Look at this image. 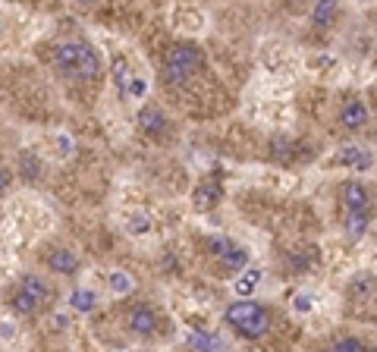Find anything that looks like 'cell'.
I'll return each mask as SVG.
<instances>
[{"instance_id": "cell-7", "label": "cell", "mask_w": 377, "mask_h": 352, "mask_svg": "<svg viewBox=\"0 0 377 352\" xmlns=\"http://www.w3.org/2000/svg\"><path fill=\"white\" fill-rule=\"evenodd\" d=\"M368 120H371V110H368L365 101L359 98H349L339 104V126L349 129V132H359L368 126Z\"/></svg>"}, {"instance_id": "cell-31", "label": "cell", "mask_w": 377, "mask_h": 352, "mask_svg": "<svg viewBox=\"0 0 377 352\" xmlns=\"http://www.w3.org/2000/svg\"><path fill=\"white\" fill-rule=\"evenodd\" d=\"M10 182H13V173L0 167V195H6V189H10Z\"/></svg>"}, {"instance_id": "cell-12", "label": "cell", "mask_w": 377, "mask_h": 352, "mask_svg": "<svg viewBox=\"0 0 377 352\" xmlns=\"http://www.w3.org/2000/svg\"><path fill=\"white\" fill-rule=\"evenodd\" d=\"M267 154H271V160H277V164H293L296 142L286 136V132H274L271 142H267Z\"/></svg>"}, {"instance_id": "cell-4", "label": "cell", "mask_w": 377, "mask_h": 352, "mask_svg": "<svg viewBox=\"0 0 377 352\" xmlns=\"http://www.w3.org/2000/svg\"><path fill=\"white\" fill-rule=\"evenodd\" d=\"M208 246H211L214 258L220 261V268L230 270V274H242V270L249 268V248L245 246H236V242L227 236H214Z\"/></svg>"}, {"instance_id": "cell-11", "label": "cell", "mask_w": 377, "mask_h": 352, "mask_svg": "<svg viewBox=\"0 0 377 352\" xmlns=\"http://www.w3.org/2000/svg\"><path fill=\"white\" fill-rule=\"evenodd\" d=\"M45 261H47V268L60 277H76L79 274V255L69 252V248H50V252L45 255Z\"/></svg>"}, {"instance_id": "cell-5", "label": "cell", "mask_w": 377, "mask_h": 352, "mask_svg": "<svg viewBox=\"0 0 377 352\" xmlns=\"http://www.w3.org/2000/svg\"><path fill=\"white\" fill-rule=\"evenodd\" d=\"M126 327H129V334L139 336V340H151V336L161 330V318H157V312L148 302H135L126 314Z\"/></svg>"}, {"instance_id": "cell-6", "label": "cell", "mask_w": 377, "mask_h": 352, "mask_svg": "<svg viewBox=\"0 0 377 352\" xmlns=\"http://www.w3.org/2000/svg\"><path fill=\"white\" fill-rule=\"evenodd\" d=\"M339 195H343V214H368L371 211V189L361 180L343 182Z\"/></svg>"}, {"instance_id": "cell-9", "label": "cell", "mask_w": 377, "mask_h": 352, "mask_svg": "<svg viewBox=\"0 0 377 352\" xmlns=\"http://www.w3.org/2000/svg\"><path fill=\"white\" fill-rule=\"evenodd\" d=\"M220 202H223V186L217 180H201L198 186H195V192H192L195 211H211Z\"/></svg>"}, {"instance_id": "cell-15", "label": "cell", "mask_w": 377, "mask_h": 352, "mask_svg": "<svg viewBox=\"0 0 377 352\" xmlns=\"http://www.w3.org/2000/svg\"><path fill=\"white\" fill-rule=\"evenodd\" d=\"M67 302L72 305V312H82V314H91L94 308H98V292L94 290H85V286H76V290L69 292Z\"/></svg>"}, {"instance_id": "cell-17", "label": "cell", "mask_w": 377, "mask_h": 352, "mask_svg": "<svg viewBox=\"0 0 377 352\" xmlns=\"http://www.w3.org/2000/svg\"><path fill=\"white\" fill-rule=\"evenodd\" d=\"M6 305H10V312L13 314H35L38 312V302H35L32 296H28V292L23 290V286H16V290L10 292V299H6Z\"/></svg>"}, {"instance_id": "cell-8", "label": "cell", "mask_w": 377, "mask_h": 352, "mask_svg": "<svg viewBox=\"0 0 377 352\" xmlns=\"http://www.w3.org/2000/svg\"><path fill=\"white\" fill-rule=\"evenodd\" d=\"M333 164L349 167V170H368L374 164V154L368 148H361V145H343L337 151V158H333Z\"/></svg>"}, {"instance_id": "cell-26", "label": "cell", "mask_w": 377, "mask_h": 352, "mask_svg": "<svg viewBox=\"0 0 377 352\" xmlns=\"http://www.w3.org/2000/svg\"><path fill=\"white\" fill-rule=\"evenodd\" d=\"M19 176H23L26 182H35V180L41 176V164H38V160H35L28 151L19 154Z\"/></svg>"}, {"instance_id": "cell-24", "label": "cell", "mask_w": 377, "mask_h": 352, "mask_svg": "<svg viewBox=\"0 0 377 352\" xmlns=\"http://www.w3.org/2000/svg\"><path fill=\"white\" fill-rule=\"evenodd\" d=\"M123 226H126L129 236H148V233H151V217L148 214H139V211H133V214H126Z\"/></svg>"}, {"instance_id": "cell-10", "label": "cell", "mask_w": 377, "mask_h": 352, "mask_svg": "<svg viewBox=\"0 0 377 352\" xmlns=\"http://www.w3.org/2000/svg\"><path fill=\"white\" fill-rule=\"evenodd\" d=\"M135 123H139L142 132H148V136H164L167 126H170V120H167V114L157 104H145L139 114H135Z\"/></svg>"}, {"instance_id": "cell-13", "label": "cell", "mask_w": 377, "mask_h": 352, "mask_svg": "<svg viewBox=\"0 0 377 352\" xmlns=\"http://www.w3.org/2000/svg\"><path fill=\"white\" fill-rule=\"evenodd\" d=\"M374 290H377V280L371 274H355L352 280H349V299L352 302H368V299L374 296Z\"/></svg>"}, {"instance_id": "cell-20", "label": "cell", "mask_w": 377, "mask_h": 352, "mask_svg": "<svg viewBox=\"0 0 377 352\" xmlns=\"http://www.w3.org/2000/svg\"><path fill=\"white\" fill-rule=\"evenodd\" d=\"M173 22H176L179 28H186V32H198V28L205 26V16H201L198 10H188V6H176Z\"/></svg>"}, {"instance_id": "cell-32", "label": "cell", "mask_w": 377, "mask_h": 352, "mask_svg": "<svg viewBox=\"0 0 377 352\" xmlns=\"http://www.w3.org/2000/svg\"><path fill=\"white\" fill-rule=\"evenodd\" d=\"M0 336H6V340H10V336H16V327H10V324H0Z\"/></svg>"}, {"instance_id": "cell-25", "label": "cell", "mask_w": 377, "mask_h": 352, "mask_svg": "<svg viewBox=\"0 0 377 352\" xmlns=\"http://www.w3.org/2000/svg\"><path fill=\"white\" fill-rule=\"evenodd\" d=\"M330 352H368V346L355 334H339V336H333Z\"/></svg>"}, {"instance_id": "cell-14", "label": "cell", "mask_w": 377, "mask_h": 352, "mask_svg": "<svg viewBox=\"0 0 377 352\" xmlns=\"http://www.w3.org/2000/svg\"><path fill=\"white\" fill-rule=\"evenodd\" d=\"M19 286H23V290H26L28 296H32L38 305H45L47 299H50V286H47L45 277H38V274H23V280H19Z\"/></svg>"}, {"instance_id": "cell-29", "label": "cell", "mask_w": 377, "mask_h": 352, "mask_svg": "<svg viewBox=\"0 0 377 352\" xmlns=\"http://www.w3.org/2000/svg\"><path fill=\"white\" fill-rule=\"evenodd\" d=\"M69 327V314L67 312H54L50 314V330H67Z\"/></svg>"}, {"instance_id": "cell-30", "label": "cell", "mask_w": 377, "mask_h": 352, "mask_svg": "<svg viewBox=\"0 0 377 352\" xmlns=\"http://www.w3.org/2000/svg\"><path fill=\"white\" fill-rule=\"evenodd\" d=\"M293 305H296V312H311V296H308V292H299Z\"/></svg>"}, {"instance_id": "cell-28", "label": "cell", "mask_w": 377, "mask_h": 352, "mask_svg": "<svg viewBox=\"0 0 377 352\" xmlns=\"http://www.w3.org/2000/svg\"><path fill=\"white\" fill-rule=\"evenodd\" d=\"M145 94H148V82H145L142 76H135L133 82H129V92H126V101H142Z\"/></svg>"}, {"instance_id": "cell-23", "label": "cell", "mask_w": 377, "mask_h": 352, "mask_svg": "<svg viewBox=\"0 0 377 352\" xmlns=\"http://www.w3.org/2000/svg\"><path fill=\"white\" fill-rule=\"evenodd\" d=\"M107 286H111L113 296H129V292L135 290V280L126 274V270H111V277H107Z\"/></svg>"}, {"instance_id": "cell-18", "label": "cell", "mask_w": 377, "mask_h": 352, "mask_svg": "<svg viewBox=\"0 0 377 352\" xmlns=\"http://www.w3.org/2000/svg\"><path fill=\"white\" fill-rule=\"evenodd\" d=\"M258 283H261V270L258 268H245L242 274H239V280H233V290H236L239 299H249L252 292L258 290Z\"/></svg>"}, {"instance_id": "cell-2", "label": "cell", "mask_w": 377, "mask_h": 352, "mask_svg": "<svg viewBox=\"0 0 377 352\" xmlns=\"http://www.w3.org/2000/svg\"><path fill=\"white\" fill-rule=\"evenodd\" d=\"M223 321L227 327H233L242 340H261L271 334L274 327V314L267 305L255 302V299H236L223 308Z\"/></svg>"}, {"instance_id": "cell-3", "label": "cell", "mask_w": 377, "mask_h": 352, "mask_svg": "<svg viewBox=\"0 0 377 352\" xmlns=\"http://www.w3.org/2000/svg\"><path fill=\"white\" fill-rule=\"evenodd\" d=\"M201 63H205L201 48H195V44H176V48H170V54H167L161 76L167 85H183L201 70Z\"/></svg>"}, {"instance_id": "cell-22", "label": "cell", "mask_w": 377, "mask_h": 352, "mask_svg": "<svg viewBox=\"0 0 377 352\" xmlns=\"http://www.w3.org/2000/svg\"><path fill=\"white\" fill-rule=\"evenodd\" d=\"M368 224H371V214H343V230H346V236H349L352 242L365 236Z\"/></svg>"}, {"instance_id": "cell-21", "label": "cell", "mask_w": 377, "mask_h": 352, "mask_svg": "<svg viewBox=\"0 0 377 352\" xmlns=\"http://www.w3.org/2000/svg\"><path fill=\"white\" fill-rule=\"evenodd\" d=\"M186 343L195 352H217L220 349V340H217L214 334H208V330H192V334L186 336Z\"/></svg>"}, {"instance_id": "cell-1", "label": "cell", "mask_w": 377, "mask_h": 352, "mask_svg": "<svg viewBox=\"0 0 377 352\" xmlns=\"http://www.w3.org/2000/svg\"><path fill=\"white\" fill-rule=\"evenodd\" d=\"M54 66L63 79L72 82H89L101 72V57L89 41L82 38H67L54 48Z\"/></svg>"}, {"instance_id": "cell-19", "label": "cell", "mask_w": 377, "mask_h": 352, "mask_svg": "<svg viewBox=\"0 0 377 352\" xmlns=\"http://www.w3.org/2000/svg\"><path fill=\"white\" fill-rule=\"evenodd\" d=\"M337 16H339V6L333 4V0H321V4H315V10H311V26L327 28V26H333Z\"/></svg>"}, {"instance_id": "cell-16", "label": "cell", "mask_w": 377, "mask_h": 352, "mask_svg": "<svg viewBox=\"0 0 377 352\" xmlns=\"http://www.w3.org/2000/svg\"><path fill=\"white\" fill-rule=\"evenodd\" d=\"M135 79V72L129 70V60L123 54L113 57V82H117V92H120V98L126 101V92H129V82Z\"/></svg>"}, {"instance_id": "cell-33", "label": "cell", "mask_w": 377, "mask_h": 352, "mask_svg": "<svg viewBox=\"0 0 377 352\" xmlns=\"http://www.w3.org/2000/svg\"><path fill=\"white\" fill-rule=\"evenodd\" d=\"M368 352H377V346H371V349H368Z\"/></svg>"}, {"instance_id": "cell-27", "label": "cell", "mask_w": 377, "mask_h": 352, "mask_svg": "<svg viewBox=\"0 0 377 352\" xmlns=\"http://www.w3.org/2000/svg\"><path fill=\"white\" fill-rule=\"evenodd\" d=\"M286 264H289L293 270H305V268H311V264H317V248H315V252L308 248V252H296V255H289Z\"/></svg>"}]
</instances>
